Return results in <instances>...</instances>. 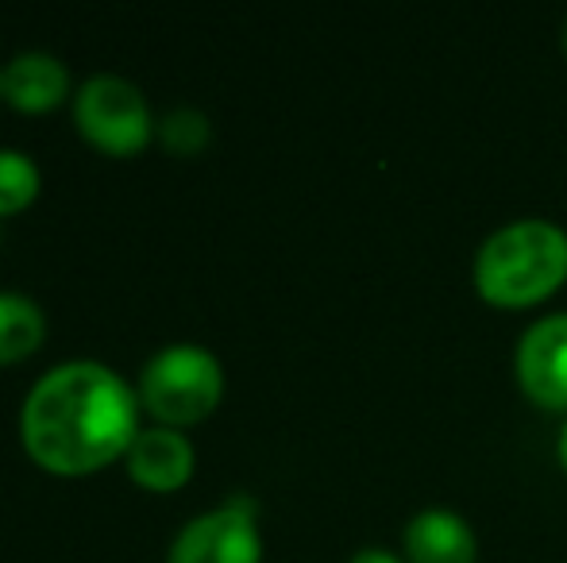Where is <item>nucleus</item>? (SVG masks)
Instances as JSON below:
<instances>
[{"label":"nucleus","instance_id":"nucleus-1","mask_svg":"<svg viewBox=\"0 0 567 563\" xmlns=\"http://www.w3.org/2000/svg\"><path fill=\"white\" fill-rule=\"evenodd\" d=\"M140 398L97 359L47 371L20 409V440L31 463L62 479H85L127 456L140 436Z\"/></svg>","mask_w":567,"mask_h":563},{"label":"nucleus","instance_id":"nucleus-2","mask_svg":"<svg viewBox=\"0 0 567 563\" xmlns=\"http://www.w3.org/2000/svg\"><path fill=\"white\" fill-rule=\"evenodd\" d=\"M567 282V232L553 220H514L475 256V290L494 309H533Z\"/></svg>","mask_w":567,"mask_h":563},{"label":"nucleus","instance_id":"nucleus-3","mask_svg":"<svg viewBox=\"0 0 567 563\" xmlns=\"http://www.w3.org/2000/svg\"><path fill=\"white\" fill-rule=\"evenodd\" d=\"M135 398L147 417L163 428H189L217 414L225 398V371L213 352L197 344H171L151 355L140 371Z\"/></svg>","mask_w":567,"mask_h":563},{"label":"nucleus","instance_id":"nucleus-4","mask_svg":"<svg viewBox=\"0 0 567 563\" xmlns=\"http://www.w3.org/2000/svg\"><path fill=\"white\" fill-rule=\"evenodd\" d=\"M74 128L109 158H135L155 139V116L140 85L116 74H97L74 93Z\"/></svg>","mask_w":567,"mask_h":563},{"label":"nucleus","instance_id":"nucleus-5","mask_svg":"<svg viewBox=\"0 0 567 563\" xmlns=\"http://www.w3.org/2000/svg\"><path fill=\"white\" fill-rule=\"evenodd\" d=\"M166 563H262L259 510L236 494L209 513H197L171 544Z\"/></svg>","mask_w":567,"mask_h":563},{"label":"nucleus","instance_id":"nucleus-6","mask_svg":"<svg viewBox=\"0 0 567 563\" xmlns=\"http://www.w3.org/2000/svg\"><path fill=\"white\" fill-rule=\"evenodd\" d=\"M517 383L522 394L540 409L564 414L567 409V316H545L525 329L517 344Z\"/></svg>","mask_w":567,"mask_h":563},{"label":"nucleus","instance_id":"nucleus-7","mask_svg":"<svg viewBox=\"0 0 567 563\" xmlns=\"http://www.w3.org/2000/svg\"><path fill=\"white\" fill-rule=\"evenodd\" d=\"M124 467H127V479L140 490L174 494V490H182L194 479L197 451L182 428L151 425V428H140V436L132 440V448H127V456H124Z\"/></svg>","mask_w":567,"mask_h":563},{"label":"nucleus","instance_id":"nucleus-8","mask_svg":"<svg viewBox=\"0 0 567 563\" xmlns=\"http://www.w3.org/2000/svg\"><path fill=\"white\" fill-rule=\"evenodd\" d=\"M70 93H74L70 70L62 66L54 54H43V51L16 54V59L0 70V101L23 116L54 113Z\"/></svg>","mask_w":567,"mask_h":563},{"label":"nucleus","instance_id":"nucleus-9","mask_svg":"<svg viewBox=\"0 0 567 563\" xmlns=\"http://www.w3.org/2000/svg\"><path fill=\"white\" fill-rule=\"evenodd\" d=\"M405 563H478L475 529L452 510H425L402 533Z\"/></svg>","mask_w":567,"mask_h":563},{"label":"nucleus","instance_id":"nucleus-10","mask_svg":"<svg viewBox=\"0 0 567 563\" xmlns=\"http://www.w3.org/2000/svg\"><path fill=\"white\" fill-rule=\"evenodd\" d=\"M47 340V316L23 293H0V367L31 359Z\"/></svg>","mask_w":567,"mask_h":563},{"label":"nucleus","instance_id":"nucleus-11","mask_svg":"<svg viewBox=\"0 0 567 563\" xmlns=\"http://www.w3.org/2000/svg\"><path fill=\"white\" fill-rule=\"evenodd\" d=\"M43 189V174L23 150L0 147V220L31 209Z\"/></svg>","mask_w":567,"mask_h":563},{"label":"nucleus","instance_id":"nucleus-12","mask_svg":"<svg viewBox=\"0 0 567 563\" xmlns=\"http://www.w3.org/2000/svg\"><path fill=\"white\" fill-rule=\"evenodd\" d=\"M155 139L163 143L166 155L174 158H197L213 143L209 116L197 113V108H171V113L158 121Z\"/></svg>","mask_w":567,"mask_h":563},{"label":"nucleus","instance_id":"nucleus-13","mask_svg":"<svg viewBox=\"0 0 567 563\" xmlns=\"http://www.w3.org/2000/svg\"><path fill=\"white\" fill-rule=\"evenodd\" d=\"M351 563H405V560L394 556V552H386V549H363Z\"/></svg>","mask_w":567,"mask_h":563},{"label":"nucleus","instance_id":"nucleus-14","mask_svg":"<svg viewBox=\"0 0 567 563\" xmlns=\"http://www.w3.org/2000/svg\"><path fill=\"white\" fill-rule=\"evenodd\" d=\"M560 463H564V471H567V421H564V432H560Z\"/></svg>","mask_w":567,"mask_h":563},{"label":"nucleus","instance_id":"nucleus-15","mask_svg":"<svg viewBox=\"0 0 567 563\" xmlns=\"http://www.w3.org/2000/svg\"><path fill=\"white\" fill-rule=\"evenodd\" d=\"M564 54H567V23H564Z\"/></svg>","mask_w":567,"mask_h":563}]
</instances>
